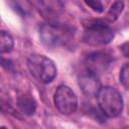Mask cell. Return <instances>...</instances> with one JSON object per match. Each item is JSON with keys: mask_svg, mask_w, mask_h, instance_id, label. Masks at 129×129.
Wrapping results in <instances>:
<instances>
[{"mask_svg": "<svg viewBox=\"0 0 129 129\" xmlns=\"http://www.w3.org/2000/svg\"><path fill=\"white\" fill-rule=\"evenodd\" d=\"M27 68L32 77L43 84L50 83L56 76L54 62L43 54H32L28 57Z\"/></svg>", "mask_w": 129, "mask_h": 129, "instance_id": "3957f363", "label": "cell"}, {"mask_svg": "<svg viewBox=\"0 0 129 129\" xmlns=\"http://www.w3.org/2000/svg\"><path fill=\"white\" fill-rule=\"evenodd\" d=\"M100 110L108 118L118 117L123 110V98L118 90L113 87L101 88L97 94Z\"/></svg>", "mask_w": 129, "mask_h": 129, "instance_id": "7a4b0ae2", "label": "cell"}, {"mask_svg": "<svg viewBox=\"0 0 129 129\" xmlns=\"http://www.w3.org/2000/svg\"><path fill=\"white\" fill-rule=\"evenodd\" d=\"M123 8H124V3L121 0L115 1L112 4V6H111V8H110V10H109V12L107 14V20L109 22L115 21L119 17L120 13L123 11Z\"/></svg>", "mask_w": 129, "mask_h": 129, "instance_id": "8fae6325", "label": "cell"}, {"mask_svg": "<svg viewBox=\"0 0 129 129\" xmlns=\"http://www.w3.org/2000/svg\"><path fill=\"white\" fill-rule=\"evenodd\" d=\"M17 106L19 110L27 116L33 115L36 110V102L34 98L29 94H23L17 99Z\"/></svg>", "mask_w": 129, "mask_h": 129, "instance_id": "9c48e42d", "label": "cell"}, {"mask_svg": "<svg viewBox=\"0 0 129 129\" xmlns=\"http://www.w3.org/2000/svg\"><path fill=\"white\" fill-rule=\"evenodd\" d=\"M120 83L123 85L124 88L129 89V62H126L120 71Z\"/></svg>", "mask_w": 129, "mask_h": 129, "instance_id": "7c38bea8", "label": "cell"}, {"mask_svg": "<svg viewBox=\"0 0 129 129\" xmlns=\"http://www.w3.org/2000/svg\"><path fill=\"white\" fill-rule=\"evenodd\" d=\"M78 84L83 93L89 97L97 96L98 92L102 88L98 75L90 70L82 72L79 75Z\"/></svg>", "mask_w": 129, "mask_h": 129, "instance_id": "52a82bcc", "label": "cell"}, {"mask_svg": "<svg viewBox=\"0 0 129 129\" xmlns=\"http://www.w3.org/2000/svg\"><path fill=\"white\" fill-rule=\"evenodd\" d=\"M111 57L109 54L105 52H94L87 56L86 58V66L87 70H90L97 75L99 73L104 72L111 62Z\"/></svg>", "mask_w": 129, "mask_h": 129, "instance_id": "ba28073f", "label": "cell"}, {"mask_svg": "<svg viewBox=\"0 0 129 129\" xmlns=\"http://www.w3.org/2000/svg\"><path fill=\"white\" fill-rule=\"evenodd\" d=\"M36 6L47 23L59 25L58 20L64 13V5L61 0H37Z\"/></svg>", "mask_w": 129, "mask_h": 129, "instance_id": "8992f818", "label": "cell"}, {"mask_svg": "<svg viewBox=\"0 0 129 129\" xmlns=\"http://www.w3.org/2000/svg\"><path fill=\"white\" fill-rule=\"evenodd\" d=\"M84 1L88 6H90L96 12H102L104 10V7L99 0H84Z\"/></svg>", "mask_w": 129, "mask_h": 129, "instance_id": "4fadbf2b", "label": "cell"}, {"mask_svg": "<svg viewBox=\"0 0 129 129\" xmlns=\"http://www.w3.org/2000/svg\"><path fill=\"white\" fill-rule=\"evenodd\" d=\"M114 37V32L106 19H93L85 24L83 41L90 45H102L109 43Z\"/></svg>", "mask_w": 129, "mask_h": 129, "instance_id": "6da1fadb", "label": "cell"}, {"mask_svg": "<svg viewBox=\"0 0 129 129\" xmlns=\"http://www.w3.org/2000/svg\"><path fill=\"white\" fill-rule=\"evenodd\" d=\"M56 109L63 115H71L77 111L78 97L75 92L68 86H59L53 96Z\"/></svg>", "mask_w": 129, "mask_h": 129, "instance_id": "5b68a950", "label": "cell"}, {"mask_svg": "<svg viewBox=\"0 0 129 129\" xmlns=\"http://www.w3.org/2000/svg\"><path fill=\"white\" fill-rule=\"evenodd\" d=\"M14 46L13 37L6 31L2 30L0 33V51L1 53H7L12 50Z\"/></svg>", "mask_w": 129, "mask_h": 129, "instance_id": "30bf717a", "label": "cell"}, {"mask_svg": "<svg viewBox=\"0 0 129 129\" xmlns=\"http://www.w3.org/2000/svg\"><path fill=\"white\" fill-rule=\"evenodd\" d=\"M39 38L45 46L53 48L66 45L69 41V33L60 25L44 23L39 26Z\"/></svg>", "mask_w": 129, "mask_h": 129, "instance_id": "277c9868", "label": "cell"}, {"mask_svg": "<svg viewBox=\"0 0 129 129\" xmlns=\"http://www.w3.org/2000/svg\"><path fill=\"white\" fill-rule=\"evenodd\" d=\"M120 50H121V52H122L126 57H129V41L124 42V43L120 46Z\"/></svg>", "mask_w": 129, "mask_h": 129, "instance_id": "5bb4252c", "label": "cell"}]
</instances>
